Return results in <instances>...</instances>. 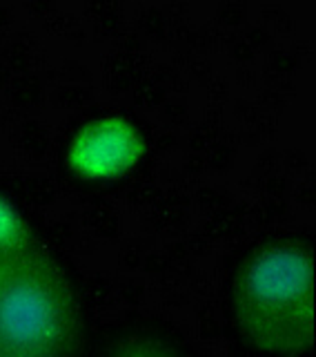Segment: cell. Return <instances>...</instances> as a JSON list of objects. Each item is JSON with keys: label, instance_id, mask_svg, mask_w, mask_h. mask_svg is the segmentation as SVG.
Here are the masks:
<instances>
[{"label": "cell", "instance_id": "277c9868", "mask_svg": "<svg viewBox=\"0 0 316 357\" xmlns=\"http://www.w3.org/2000/svg\"><path fill=\"white\" fill-rule=\"evenodd\" d=\"M100 357H200L187 337L158 317H129L107 333Z\"/></svg>", "mask_w": 316, "mask_h": 357}, {"label": "cell", "instance_id": "7a4b0ae2", "mask_svg": "<svg viewBox=\"0 0 316 357\" xmlns=\"http://www.w3.org/2000/svg\"><path fill=\"white\" fill-rule=\"evenodd\" d=\"M85 315L72 282L27 241L0 243V357H76Z\"/></svg>", "mask_w": 316, "mask_h": 357}, {"label": "cell", "instance_id": "3957f363", "mask_svg": "<svg viewBox=\"0 0 316 357\" xmlns=\"http://www.w3.org/2000/svg\"><path fill=\"white\" fill-rule=\"evenodd\" d=\"M143 154L145 139L141 130L123 116H105L78 130L67 161L83 178L107 181L129 172Z\"/></svg>", "mask_w": 316, "mask_h": 357}, {"label": "cell", "instance_id": "6da1fadb", "mask_svg": "<svg viewBox=\"0 0 316 357\" xmlns=\"http://www.w3.org/2000/svg\"><path fill=\"white\" fill-rule=\"evenodd\" d=\"M225 317L247 351L306 357L314 349V243L276 234L247 248L225 282Z\"/></svg>", "mask_w": 316, "mask_h": 357}]
</instances>
